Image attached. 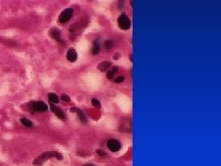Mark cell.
<instances>
[{
  "label": "cell",
  "mask_w": 221,
  "mask_h": 166,
  "mask_svg": "<svg viewBox=\"0 0 221 166\" xmlns=\"http://www.w3.org/2000/svg\"><path fill=\"white\" fill-rule=\"evenodd\" d=\"M107 147L111 151L116 152L121 150V143L117 139H110L107 142Z\"/></svg>",
  "instance_id": "cell-4"
},
{
  "label": "cell",
  "mask_w": 221,
  "mask_h": 166,
  "mask_svg": "<svg viewBox=\"0 0 221 166\" xmlns=\"http://www.w3.org/2000/svg\"><path fill=\"white\" fill-rule=\"evenodd\" d=\"M73 13H74V10L71 9V8H66L65 9L64 11H62V13L60 14L59 18H58V21L62 24L67 22L73 16Z\"/></svg>",
  "instance_id": "cell-3"
},
{
  "label": "cell",
  "mask_w": 221,
  "mask_h": 166,
  "mask_svg": "<svg viewBox=\"0 0 221 166\" xmlns=\"http://www.w3.org/2000/svg\"><path fill=\"white\" fill-rule=\"evenodd\" d=\"M77 113V115H78V117H79V119H80V121L82 122V123H87V118H86V116L84 115V113H83V112L82 111H80L79 109H77L76 111Z\"/></svg>",
  "instance_id": "cell-14"
},
{
  "label": "cell",
  "mask_w": 221,
  "mask_h": 166,
  "mask_svg": "<svg viewBox=\"0 0 221 166\" xmlns=\"http://www.w3.org/2000/svg\"><path fill=\"white\" fill-rule=\"evenodd\" d=\"M111 66V62H109V61H103L102 63L99 64L98 68H99L100 71H105V70H107L108 68H110Z\"/></svg>",
  "instance_id": "cell-10"
},
{
  "label": "cell",
  "mask_w": 221,
  "mask_h": 166,
  "mask_svg": "<svg viewBox=\"0 0 221 166\" xmlns=\"http://www.w3.org/2000/svg\"><path fill=\"white\" fill-rule=\"evenodd\" d=\"M118 71V67H113L111 71H109L108 73H107V79H113V75H114V73H116Z\"/></svg>",
  "instance_id": "cell-15"
},
{
  "label": "cell",
  "mask_w": 221,
  "mask_h": 166,
  "mask_svg": "<svg viewBox=\"0 0 221 166\" xmlns=\"http://www.w3.org/2000/svg\"><path fill=\"white\" fill-rule=\"evenodd\" d=\"M51 158H56L57 160H63V155L57 151H48L45 153H43L42 155H40L39 157H37L34 161H33V165L35 166H41L43 165L47 160L51 159Z\"/></svg>",
  "instance_id": "cell-1"
},
{
  "label": "cell",
  "mask_w": 221,
  "mask_h": 166,
  "mask_svg": "<svg viewBox=\"0 0 221 166\" xmlns=\"http://www.w3.org/2000/svg\"><path fill=\"white\" fill-rule=\"evenodd\" d=\"M51 110H52L53 113H55V114L59 119H61V120H65V113L61 110L59 107L54 105L53 104H51Z\"/></svg>",
  "instance_id": "cell-7"
},
{
  "label": "cell",
  "mask_w": 221,
  "mask_h": 166,
  "mask_svg": "<svg viewBox=\"0 0 221 166\" xmlns=\"http://www.w3.org/2000/svg\"><path fill=\"white\" fill-rule=\"evenodd\" d=\"M119 56H120V55H119V54H116V55H114L113 57H114L115 59H117V58H119Z\"/></svg>",
  "instance_id": "cell-21"
},
{
  "label": "cell",
  "mask_w": 221,
  "mask_h": 166,
  "mask_svg": "<svg viewBox=\"0 0 221 166\" xmlns=\"http://www.w3.org/2000/svg\"><path fill=\"white\" fill-rule=\"evenodd\" d=\"M61 99H62V101H64V102H70V97L68 96V95H66V94H63L62 96H61Z\"/></svg>",
  "instance_id": "cell-19"
},
{
  "label": "cell",
  "mask_w": 221,
  "mask_h": 166,
  "mask_svg": "<svg viewBox=\"0 0 221 166\" xmlns=\"http://www.w3.org/2000/svg\"><path fill=\"white\" fill-rule=\"evenodd\" d=\"M100 52V44L98 41H95L92 45V54L93 55H98Z\"/></svg>",
  "instance_id": "cell-11"
},
{
  "label": "cell",
  "mask_w": 221,
  "mask_h": 166,
  "mask_svg": "<svg viewBox=\"0 0 221 166\" xmlns=\"http://www.w3.org/2000/svg\"><path fill=\"white\" fill-rule=\"evenodd\" d=\"M98 154H99V155H101V156H105V155H106V153H105L104 151H101V150H99V151H98Z\"/></svg>",
  "instance_id": "cell-20"
},
{
  "label": "cell",
  "mask_w": 221,
  "mask_h": 166,
  "mask_svg": "<svg viewBox=\"0 0 221 166\" xmlns=\"http://www.w3.org/2000/svg\"><path fill=\"white\" fill-rule=\"evenodd\" d=\"M123 80H124V78H123V76H118L117 78L114 79V81H115L116 83H121V82H123Z\"/></svg>",
  "instance_id": "cell-18"
},
{
  "label": "cell",
  "mask_w": 221,
  "mask_h": 166,
  "mask_svg": "<svg viewBox=\"0 0 221 166\" xmlns=\"http://www.w3.org/2000/svg\"><path fill=\"white\" fill-rule=\"evenodd\" d=\"M91 104H92V105H93L94 107H96V108H101V103H100L99 100H97L96 98L92 99Z\"/></svg>",
  "instance_id": "cell-17"
},
{
  "label": "cell",
  "mask_w": 221,
  "mask_h": 166,
  "mask_svg": "<svg viewBox=\"0 0 221 166\" xmlns=\"http://www.w3.org/2000/svg\"><path fill=\"white\" fill-rule=\"evenodd\" d=\"M84 166H95V165H93V164H86V165Z\"/></svg>",
  "instance_id": "cell-22"
},
{
  "label": "cell",
  "mask_w": 221,
  "mask_h": 166,
  "mask_svg": "<svg viewBox=\"0 0 221 166\" xmlns=\"http://www.w3.org/2000/svg\"><path fill=\"white\" fill-rule=\"evenodd\" d=\"M48 98H49V101H50L51 104H57L58 101H59L58 96L55 93H52V92L48 94Z\"/></svg>",
  "instance_id": "cell-12"
},
{
  "label": "cell",
  "mask_w": 221,
  "mask_h": 166,
  "mask_svg": "<svg viewBox=\"0 0 221 166\" xmlns=\"http://www.w3.org/2000/svg\"><path fill=\"white\" fill-rule=\"evenodd\" d=\"M118 25L122 30H129L131 27V20L127 17L126 14H122L118 18Z\"/></svg>",
  "instance_id": "cell-2"
},
{
  "label": "cell",
  "mask_w": 221,
  "mask_h": 166,
  "mask_svg": "<svg viewBox=\"0 0 221 166\" xmlns=\"http://www.w3.org/2000/svg\"><path fill=\"white\" fill-rule=\"evenodd\" d=\"M66 58H67V60L70 61V62H76L77 59V51H76L74 48H70V49H68L67 54H66Z\"/></svg>",
  "instance_id": "cell-9"
},
{
  "label": "cell",
  "mask_w": 221,
  "mask_h": 166,
  "mask_svg": "<svg viewBox=\"0 0 221 166\" xmlns=\"http://www.w3.org/2000/svg\"><path fill=\"white\" fill-rule=\"evenodd\" d=\"M20 122H21L22 125H24V126H27V127H32V126H33L32 122H31V120L27 119V118H21V119H20Z\"/></svg>",
  "instance_id": "cell-13"
},
{
  "label": "cell",
  "mask_w": 221,
  "mask_h": 166,
  "mask_svg": "<svg viewBox=\"0 0 221 166\" xmlns=\"http://www.w3.org/2000/svg\"><path fill=\"white\" fill-rule=\"evenodd\" d=\"M31 107L32 108V110L37 112H45L48 108L46 104H44V102H33L31 104Z\"/></svg>",
  "instance_id": "cell-5"
},
{
  "label": "cell",
  "mask_w": 221,
  "mask_h": 166,
  "mask_svg": "<svg viewBox=\"0 0 221 166\" xmlns=\"http://www.w3.org/2000/svg\"><path fill=\"white\" fill-rule=\"evenodd\" d=\"M49 35H50L54 40H55V41H57V42H62L61 32H60V31H59L58 29H56V28L51 29L50 32H49Z\"/></svg>",
  "instance_id": "cell-8"
},
{
  "label": "cell",
  "mask_w": 221,
  "mask_h": 166,
  "mask_svg": "<svg viewBox=\"0 0 221 166\" xmlns=\"http://www.w3.org/2000/svg\"><path fill=\"white\" fill-rule=\"evenodd\" d=\"M120 130L123 132H131L132 131V122L130 119H124L121 126H120Z\"/></svg>",
  "instance_id": "cell-6"
},
{
  "label": "cell",
  "mask_w": 221,
  "mask_h": 166,
  "mask_svg": "<svg viewBox=\"0 0 221 166\" xmlns=\"http://www.w3.org/2000/svg\"><path fill=\"white\" fill-rule=\"evenodd\" d=\"M112 42L111 41V40H107V41H105L104 42V47H105V49H107V50H110L112 48Z\"/></svg>",
  "instance_id": "cell-16"
}]
</instances>
